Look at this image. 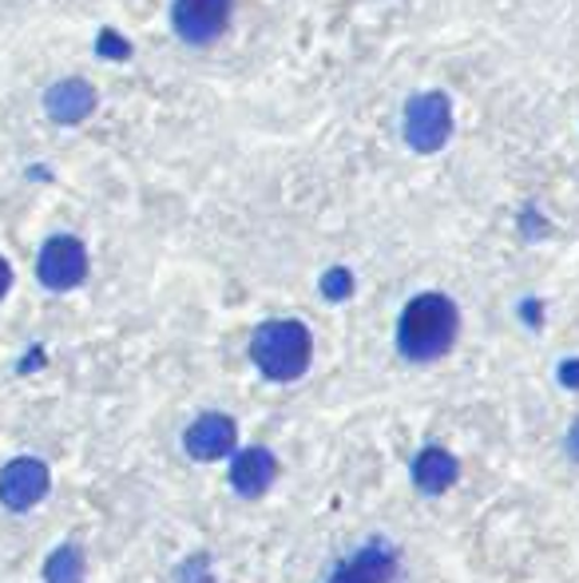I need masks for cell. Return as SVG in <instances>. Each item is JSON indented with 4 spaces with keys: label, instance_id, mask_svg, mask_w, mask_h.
Returning <instances> with one entry per match:
<instances>
[{
    "label": "cell",
    "instance_id": "6da1fadb",
    "mask_svg": "<svg viewBox=\"0 0 579 583\" xmlns=\"http://www.w3.org/2000/svg\"><path fill=\"white\" fill-rule=\"evenodd\" d=\"M456 330H461V309L449 294H417L401 309V321H397V350L409 362H437L452 350L456 342Z\"/></svg>",
    "mask_w": 579,
    "mask_h": 583
},
{
    "label": "cell",
    "instance_id": "7a4b0ae2",
    "mask_svg": "<svg viewBox=\"0 0 579 583\" xmlns=\"http://www.w3.org/2000/svg\"><path fill=\"white\" fill-rule=\"evenodd\" d=\"M250 362L270 381H298L313 362V333L294 318L262 321L250 333Z\"/></svg>",
    "mask_w": 579,
    "mask_h": 583
},
{
    "label": "cell",
    "instance_id": "3957f363",
    "mask_svg": "<svg viewBox=\"0 0 579 583\" xmlns=\"http://www.w3.org/2000/svg\"><path fill=\"white\" fill-rule=\"evenodd\" d=\"M406 143L417 155H437L452 136V103L445 92H417L406 103Z\"/></svg>",
    "mask_w": 579,
    "mask_h": 583
},
{
    "label": "cell",
    "instance_id": "277c9868",
    "mask_svg": "<svg viewBox=\"0 0 579 583\" xmlns=\"http://www.w3.org/2000/svg\"><path fill=\"white\" fill-rule=\"evenodd\" d=\"M36 278L44 282L48 290H76L88 278V246H83L76 235H56L40 246V258H36Z\"/></svg>",
    "mask_w": 579,
    "mask_h": 583
},
{
    "label": "cell",
    "instance_id": "5b68a950",
    "mask_svg": "<svg viewBox=\"0 0 579 583\" xmlns=\"http://www.w3.org/2000/svg\"><path fill=\"white\" fill-rule=\"evenodd\" d=\"M234 0H175L171 28L186 45H215L231 24Z\"/></svg>",
    "mask_w": 579,
    "mask_h": 583
},
{
    "label": "cell",
    "instance_id": "8992f818",
    "mask_svg": "<svg viewBox=\"0 0 579 583\" xmlns=\"http://www.w3.org/2000/svg\"><path fill=\"white\" fill-rule=\"evenodd\" d=\"M48 484H52V472L44 460L16 457L0 469V504L12 512H28L48 496Z\"/></svg>",
    "mask_w": 579,
    "mask_h": 583
},
{
    "label": "cell",
    "instance_id": "52a82bcc",
    "mask_svg": "<svg viewBox=\"0 0 579 583\" xmlns=\"http://www.w3.org/2000/svg\"><path fill=\"white\" fill-rule=\"evenodd\" d=\"M397 548L385 540H370L365 548H358L346 563H337V572L325 583H394L397 580Z\"/></svg>",
    "mask_w": 579,
    "mask_h": 583
},
{
    "label": "cell",
    "instance_id": "ba28073f",
    "mask_svg": "<svg viewBox=\"0 0 579 583\" xmlns=\"http://www.w3.org/2000/svg\"><path fill=\"white\" fill-rule=\"evenodd\" d=\"M234 441H239V424H234V417H227V413H203L183 433V448L195 460L227 457V453H234Z\"/></svg>",
    "mask_w": 579,
    "mask_h": 583
},
{
    "label": "cell",
    "instance_id": "9c48e42d",
    "mask_svg": "<svg viewBox=\"0 0 579 583\" xmlns=\"http://www.w3.org/2000/svg\"><path fill=\"white\" fill-rule=\"evenodd\" d=\"M44 112L48 119H56L64 127L83 124L88 115L95 112V88L80 76H68V80H56L44 92Z\"/></svg>",
    "mask_w": 579,
    "mask_h": 583
},
{
    "label": "cell",
    "instance_id": "30bf717a",
    "mask_svg": "<svg viewBox=\"0 0 579 583\" xmlns=\"http://www.w3.org/2000/svg\"><path fill=\"white\" fill-rule=\"evenodd\" d=\"M279 477V460L270 448H243L231 465V489L243 496V500H258L267 496V489Z\"/></svg>",
    "mask_w": 579,
    "mask_h": 583
},
{
    "label": "cell",
    "instance_id": "8fae6325",
    "mask_svg": "<svg viewBox=\"0 0 579 583\" xmlns=\"http://www.w3.org/2000/svg\"><path fill=\"white\" fill-rule=\"evenodd\" d=\"M461 477V465L452 457L449 448H421L417 460H413V484H417L425 496H440V492H449Z\"/></svg>",
    "mask_w": 579,
    "mask_h": 583
},
{
    "label": "cell",
    "instance_id": "7c38bea8",
    "mask_svg": "<svg viewBox=\"0 0 579 583\" xmlns=\"http://www.w3.org/2000/svg\"><path fill=\"white\" fill-rule=\"evenodd\" d=\"M44 583H83V552L76 544H60L44 563Z\"/></svg>",
    "mask_w": 579,
    "mask_h": 583
},
{
    "label": "cell",
    "instance_id": "4fadbf2b",
    "mask_svg": "<svg viewBox=\"0 0 579 583\" xmlns=\"http://www.w3.org/2000/svg\"><path fill=\"white\" fill-rule=\"evenodd\" d=\"M322 294L330 302H346L353 294V275H349L346 266H334V270H325L322 275Z\"/></svg>",
    "mask_w": 579,
    "mask_h": 583
},
{
    "label": "cell",
    "instance_id": "5bb4252c",
    "mask_svg": "<svg viewBox=\"0 0 579 583\" xmlns=\"http://www.w3.org/2000/svg\"><path fill=\"white\" fill-rule=\"evenodd\" d=\"M95 52H100L104 60H128L131 56V45L116 33V28H104V33L95 36Z\"/></svg>",
    "mask_w": 579,
    "mask_h": 583
},
{
    "label": "cell",
    "instance_id": "9a60e30c",
    "mask_svg": "<svg viewBox=\"0 0 579 583\" xmlns=\"http://www.w3.org/2000/svg\"><path fill=\"white\" fill-rule=\"evenodd\" d=\"M207 568H210V560L203 556V552H198V556H191V560L179 568V583H210Z\"/></svg>",
    "mask_w": 579,
    "mask_h": 583
},
{
    "label": "cell",
    "instance_id": "2e32d148",
    "mask_svg": "<svg viewBox=\"0 0 579 583\" xmlns=\"http://www.w3.org/2000/svg\"><path fill=\"white\" fill-rule=\"evenodd\" d=\"M559 385H564V389H579V357H568V362L559 366Z\"/></svg>",
    "mask_w": 579,
    "mask_h": 583
},
{
    "label": "cell",
    "instance_id": "e0dca14e",
    "mask_svg": "<svg viewBox=\"0 0 579 583\" xmlns=\"http://www.w3.org/2000/svg\"><path fill=\"white\" fill-rule=\"evenodd\" d=\"M9 290H12V266L0 258V297L9 294Z\"/></svg>",
    "mask_w": 579,
    "mask_h": 583
},
{
    "label": "cell",
    "instance_id": "ac0fdd59",
    "mask_svg": "<svg viewBox=\"0 0 579 583\" xmlns=\"http://www.w3.org/2000/svg\"><path fill=\"white\" fill-rule=\"evenodd\" d=\"M568 453H571V460H579V421L568 429Z\"/></svg>",
    "mask_w": 579,
    "mask_h": 583
}]
</instances>
